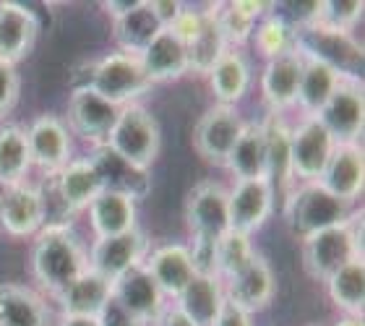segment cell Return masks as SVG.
Masks as SVG:
<instances>
[{
    "mask_svg": "<svg viewBox=\"0 0 365 326\" xmlns=\"http://www.w3.org/2000/svg\"><path fill=\"white\" fill-rule=\"evenodd\" d=\"M31 170V154L26 144V126L6 123L0 126V188L24 183Z\"/></svg>",
    "mask_w": 365,
    "mask_h": 326,
    "instance_id": "e575fe53",
    "label": "cell"
},
{
    "mask_svg": "<svg viewBox=\"0 0 365 326\" xmlns=\"http://www.w3.org/2000/svg\"><path fill=\"white\" fill-rule=\"evenodd\" d=\"M113 24H115L113 34L118 47H120V53L133 55V58H138V55L144 53L146 47H149V42L162 31L160 21H157V16H154L152 6H149V0H141L133 11L123 14Z\"/></svg>",
    "mask_w": 365,
    "mask_h": 326,
    "instance_id": "1f68e13d",
    "label": "cell"
},
{
    "mask_svg": "<svg viewBox=\"0 0 365 326\" xmlns=\"http://www.w3.org/2000/svg\"><path fill=\"white\" fill-rule=\"evenodd\" d=\"M206 78L212 83L217 105L235 107L237 102L248 94V89H251V81H253L251 63H248V58H245L243 53L227 50L220 61L214 63L212 71L206 73Z\"/></svg>",
    "mask_w": 365,
    "mask_h": 326,
    "instance_id": "4dcf8cb0",
    "label": "cell"
},
{
    "mask_svg": "<svg viewBox=\"0 0 365 326\" xmlns=\"http://www.w3.org/2000/svg\"><path fill=\"white\" fill-rule=\"evenodd\" d=\"M230 47L225 45L217 21H214V3L204 11V26L198 31V37L188 45V73L206 76L212 66L227 53Z\"/></svg>",
    "mask_w": 365,
    "mask_h": 326,
    "instance_id": "d590c367",
    "label": "cell"
},
{
    "mask_svg": "<svg viewBox=\"0 0 365 326\" xmlns=\"http://www.w3.org/2000/svg\"><path fill=\"white\" fill-rule=\"evenodd\" d=\"M86 217L97 238L123 235L138 225L136 222V201L123 196L118 190H102L89 206Z\"/></svg>",
    "mask_w": 365,
    "mask_h": 326,
    "instance_id": "f546056e",
    "label": "cell"
},
{
    "mask_svg": "<svg viewBox=\"0 0 365 326\" xmlns=\"http://www.w3.org/2000/svg\"><path fill=\"white\" fill-rule=\"evenodd\" d=\"M261 126L264 138V165H267V180L277 196H287L295 188L292 183V162H289V133L292 126L284 123L282 115H269Z\"/></svg>",
    "mask_w": 365,
    "mask_h": 326,
    "instance_id": "7402d4cb",
    "label": "cell"
},
{
    "mask_svg": "<svg viewBox=\"0 0 365 326\" xmlns=\"http://www.w3.org/2000/svg\"><path fill=\"white\" fill-rule=\"evenodd\" d=\"M316 121L327 128L334 144H363L365 91L360 76H344Z\"/></svg>",
    "mask_w": 365,
    "mask_h": 326,
    "instance_id": "8992f818",
    "label": "cell"
},
{
    "mask_svg": "<svg viewBox=\"0 0 365 326\" xmlns=\"http://www.w3.org/2000/svg\"><path fill=\"white\" fill-rule=\"evenodd\" d=\"M319 185L339 201L355 204L365 190V154L363 144H339L329 157V165L319 178Z\"/></svg>",
    "mask_w": 365,
    "mask_h": 326,
    "instance_id": "d6986e66",
    "label": "cell"
},
{
    "mask_svg": "<svg viewBox=\"0 0 365 326\" xmlns=\"http://www.w3.org/2000/svg\"><path fill=\"white\" fill-rule=\"evenodd\" d=\"M89 269V256L71 225H45L31 245V274L42 295L55 297Z\"/></svg>",
    "mask_w": 365,
    "mask_h": 326,
    "instance_id": "6da1fadb",
    "label": "cell"
},
{
    "mask_svg": "<svg viewBox=\"0 0 365 326\" xmlns=\"http://www.w3.org/2000/svg\"><path fill=\"white\" fill-rule=\"evenodd\" d=\"M256 256L251 235L227 230L225 235L214 243V274L222 282L230 280L232 274H237L245 264H251V258Z\"/></svg>",
    "mask_w": 365,
    "mask_h": 326,
    "instance_id": "74e56055",
    "label": "cell"
},
{
    "mask_svg": "<svg viewBox=\"0 0 365 326\" xmlns=\"http://www.w3.org/2000/svg\"><path fill=\"white\" fill-rule=\"evenodd\" d=\"M138 63L144 68L149 83H168L178 81L188 73V47L180 39H175L168 29H162L149 42L144 53L138 55Z\"/></svg>",
    "mask_w": 365,
    "mask_h": 326,
    "instance_id": "83f0119b",
    "label": "cell"
},
{
    "mask_svg": "<svg viewBox=\"0 0 365 326\" xmlns=\"http://www.w3.org/2000/svg\"><path fill=\"white\" fill-rule=\"evenodd\" d=\"M342 78L344 73H339L331 63L321 61V58H316L311 53H303V73H300L295 105L303 110V118H316L324 110V105L331 99V94H334V89L339 86Z\"/></svg>",
    "mask_w": 365,
    "mask_h": 326,
    "instance_id": "4316f807",
    "label": "cell"
},
{
    "mask_svg": "<svg viewBox=\"0 0 365 326\" xmlns=\"http://www.w3.org/2000/svg\"><path fill=\"white\" fill-rule=\"evenodd\" d=\"M110 297H113V282H107L105 277H99L91 269H86V272H81L76 280L71 282L68 287L61 290L53 300L58 303L61 316L97 319L102 308L110 303Z\"/></svg>",
    "mask_w": 365,
    "mask_h": 326,
    "instance_id": "484cf974",
    "label": "cell"
},
{
    "mask_svg": "<svg viewBox=\"0 0 365 326\" xmlns=\"http://www.w3.org/2000/svg\"><path fill=\"white\" fill-rule=\"evenodd\" d=\"M201 26H204V11H198V8H182L180 16L168 26V31L188 47L190 42L198 37Z\"/></svg>",
    "mask_w": 365,
    "mask_h": 326,
    "instance_id": "60d3db41",
    "label": "cell"
},
{
    "mask_svg": "<svg viewBox=\"0 0 365 326\" xmlns=\"http://www.w3.org/2000/svg\"><path fill=\"white\" fill-rule=\"evenodd\" d=\"M274 8V3L261 0H235V3H214V21L220 29L222 39L230 50L237 45H245L253 37L256 24Z\"/></svg>",
    "mask_w": 365,
    "mask_h": 326,
    "instance_id": "f1b7e54d",
    "label": "cell"
},
{
    "mask_svg": "<svg viewBox=\"0 0 365 326\" xmlns=\"http://www.w3.org/2000/svg\"><path fill=\"white\" fill-rule=\"evenodd\" d=\"M329 300L342 316H363L365 308V261L355 258L347 266H342L336 274H331L327 282Z\"/></svg>",
    "mask_w": 365,
    "mask_h": 326,
    "instance_id": "836d02e7",
    "label": "cell"
},
{
    "mask_svg": "<svg viewBox=\"0 0 365 326\" xmlns=\"http://www.w3.org/2000/svg\"><path fill=\"white\" fill-rule=\"evenodd\" d=\"M300 243H303L305 274L316 282H327L342 266L355 258H363V212L355 214L350 222L321 230Z\"/></svg>",
    "mask_w": 365,
    "mask_h": 326,
    "instance_id": "3957f363",
    "label": "cell"
},
{
    "mask_svg": "<svg viewBox=\"0 0 365 326\" xmlns=\"http://www.w3.org/2000/svg\"><path fill=\"white\" fill-rule=\"evenodd\" d=\"M146 272L152 274V280L157 282V287L165 292L170 303L180 295L185 285L196 277V264L190 258L188 245L182 243H168L160 248L149 250V256L144 261Z\"/></svg>",
    "mask_w": 365,
    "mask_h": 326,
    "instance_id": "603a6c76",
    "label": "cell"
},
{
    "mask_svg": "<svg viewBox=\"0 0 365 326\" xmlns=\"http://www.w3.org/2000/svg\"><path fill=\"white\" fill-rule=\"evenodd\" d=\"M149 250H152L149 233L136 225L123 235L94 238L91 248H86V256H89L91 272L105 277L107 282H115L125 272L144 264Z\"/></svg>",
    "mask_w": 365,
    "mask_h": 326,
    "instance_id": "ba28073f",
    "label": "cell"
},
{
    "mask_svg": "<svg viewBox=\"0 0 365 326\" xmlns=\"http://www.w3.org/2000/svg\"><path fill=\"white\" fill-rule=\"evenodd\" d=\"M47 225L42 188L29 180L0 188V230L11 238L26 240Z\"/></svg>",
    "mask_w": 365,
    "mask_h": 326,
    "instance_id": "7c38bea8",
    "label": "cell"
},
{
    "mask_svg": "<svg viewBox=\"0 0 365 326\" xmlns=\"http://www.w3.org/2000/svg\"><path fill=\"white\" fill-rule=\"evenodd\" d=\"M149 6H152V11H154V16H157V21H160L162 29H168L170 24L180 16L182 8H185L182 3H178V0H149Z\"/></svg>",
    "mask_w": 365,
    "mask_h": 326,
    "instance_id": "7bdbcfd3",
    "label": "cell"
},
{
    "mask_svg": "<svg viewBox=\"0 0 365 326\" xmlns=\"http://www.w3.org/2000/svg\"><path fill=\"white\" fill-rule=\"evenodd\" d=\"M363 0H321L316 3L311 24H305V26H319V29L334 31V34H350L352 26L363 21Z\"/></svg>",
    "mask_w": 365,
    "mask_h": 326,
    "instance_id": "f35d334b",
    "label": "cell"
},
{
    "mask_svg": "<svg viewBox=\"0 0 365 326\" xmlns=\"http://www.w3.org/2000/svg\"><path fill=\"white\" fill-rule=\"evenodd\" d=\"M21 99V76L16 66L0 63V121H6L14 113Z\"/></svg>",
    "mask_w": 365,
    "mask_h": 326,
    "instance_id": "ab89813d",
    "label": "cell"
},
{
    "mask_svg": "<svg viewBox=\"0 0 365 326\" xmlns=\"http://www.w3.org/2000/svg\"><path fill=\"white\" fill-rule=\"evenodd\" d=\"M235 180H267V165H264V138H261L259 123L245 121L235 146L230 149L227 160H225Z\"/></svg>",
    "mask_w": 365,
    "mask_h": 326,
    "instance_id": "d6a6232c",
    "label": "cell"
},
{
    "mask_svg": "<svg viewBox=\"0 0 365 326\" xmlns=\"http://www.w3.org/2000/svg\"><path fill=\"white\" fill-rule=\"evenodd\" d=\"M118 115H120V107L107 102L105 97H99L86 83H78L76 89L71 91L63 123L68 126L71 133L84 138L86 144L102 146L107 144V138L113 133Z\"/></svg>",
    "mask_w": 365,
    "mask_h": 326,
    "instance_id": "30bf717a",
    "label": "cell"
},
{
    "mask_svg": "<svg viewBox=\"0 0 365 326\" xmlns=\"http://www.w3.org/2000/svg\"><path fill=\"white\" fill-rule=\"evenodd\" d=\"M225 285V300L235 305L237 311L256 316V313L267 311L277 295V277L274 269L264 256L251 258V264H245L237 274L222 282Z\"/></svg>",
    "mask_w": 365,
    "mask_h": 326,
    "instance_id": "9a60e30c",
    "label": "cell"
},
{
    "mask_svg": "<svg viewBox=\"0 0 365 326\" xmlns=\"http://www.w3.org/2000/svg\"><path fill=\"white\" fill-rule=\"evenodd\" d=\"M113 300L144 326L157 324V319L170 303L165 292L157 287V282L152 280V274L146 272L144 264L130 269L113 282Z\"/></svg>",
    "mask_w": 365,
    "mask_h": 326,
    "instance_id": "e0dca14e",
    "label": "cell"
},
{
    "mask_svg": "<svg viewBox=\"0 0 365 326\" xmlns=\"http://www.w3.org/2000/svg\"><path fill=\"white\" fill-rule=\"evenodd\" d=\"M225 285L217 274L198 272L193 280L185 285L180 295L173 300L178 311L185 313L193 326H214L225 308Z\"/></svg>",
    "mask_w": 365,
    "mask_h": 326,
    "instance_id": "d4e9b609",
    "label": "cell"
},
{
    "mask_svg": "<svg viewBox=\"0 0 365 326\" xmlns=\"http://www.w3.org/2000/svg\"><path fill=\"white\" fill-rule=\"evenodd\" d=\"M107 149L115 152L120 160L130 162L138 170H152L162 152V131L160 123L141 102L120 107V115L115 121V128L107 138Z\"/></svg>",
    "mask_w": 365,
    "mask_h": 326,
    "instance_id": "277c9868",
    "label": "cell"
},
{
    "mask_svg": "<svg viewBox=\"0 0 365 326\" xmlns=\"http://www.w3.org/2000/svg\"><path fill=\"white\" fill-rule=\"evenodd\" d=\"M303 73V53L289 50L274 61H267L261 73V99L269 107V115H284L297 105V86Z\"/></svg>",
    "mask_w": 365,
    "mask_h": 326,
    "instance_id": "ffe728a7",
    "label": "cell"
},
{
    "mask_svg": "<svg viewBox=\"0 0 365 326\" xmlns=\"http://www.w3.org/2000/svg\"><path fill=\"white\" fill-rule=\"evenodd\" d=\"M154 326H193L190 324V319L185 316V313H180L173 303H168V308L162 311V316L157 319V324Z\"/></svg>",
    "mask_w": 365,
    "mask_h": 326,
    "instance_id": "f6af8a7d",
    "label": "cell"
},
{
    "mask_svg": "<svg viewBox=\"0 0 365 326\" xmlns=\"http://www.w3.org/2000/svg\"><path fill=\"white\" fill-rule=\"evenodd\" d=\"M53 305L37 287L0 282V326H53Z\"/></svg>",
    "mask_w": 365,
    "mask_h": 326,
    "instance_id": "44dd1931",
    "label": "cell"
},
{
    "mask_svg": "<svg viewBox=\"0 0 365 326\" xmlns=\"http://www.w3.org/2000/svg\"><path fill=\"white\" fill-rule=\"evenodd\" d=\"M358 212L360 206L339 201L321 188L319 183H300L284 196V222L292 230V235L300 240L316 235L321 230L344 225Z\"/></svg>",
    "mask_w": 365,
    "mask_h": 326,
    "instance_id": "7a4b0ae2",
    "label": "cell"
},
{
    "mask_svg": "<svg viewBox=\"0 0 365 326\" xmlns=\"http://www.w3.org/2000/svg\"><path fill=\"white\" fill-rule=\"evenodd\" d=\"M336 144L316 118H303L289 133V162L292 178L300 183H319L334 154Z\"/></svg>",
    "mask_w": 365,
    "mask_h": 326,
    "instance_id": "4fadbf2b",
    "label": "cell"
},
{
    "mask_svg": "<svg viewBox=\"0 0 365 326\" xmlns=\"http://www.w3.org/2000/svg\"><path fill=\"white\" fill-rule=\"evenodd\" d=\"M39 188L47 198H55L61 204L63 220L71 225L102 193V183L89 157H84V160H71L58 175L45 178V185Z\"/></svg>",
    "mask_w": 365,
    "mask_h": 326,
    "instance_id": "9c48e42d",
    "label": "cell"
},
{
    "mask_svg": "<svg viewBox=\"0 0 365 326\" xmlns=\"http://www.w3.org/2000/svg\"><path fill=\"white\" fill-rule=\"evenodd\" d=\"M334 326H365L363 316H342Z\"/></svg>",
    "mask_w": 365,
    "mask_h": 326,
    "instance_id": "c3c4849f",
    "label": "cell"
},
{
    "mask_svg": "<svg viewBox=\"0 0 365 326\" xmlns=\"http://www.w3.org/2000/svg\"><path fill=\"white\" fill-rule=\"evenodd\" d=\"M138 3H141V0H107V3H102V8H105V14L115 21V19H120L123 14L133 11Z\"/></svg>",
    "mask_w": 365,
    "mask_h": 326,
    "instance_id": "bcb514c9",
    "label": "cell"
},
{
    "mask_svg": "<svg viewBox=\"0 0 365 326\" xmlns=\"http://www.w3.org/2000/svg\"><path fill=\"white\" fill-rule=\"evenodd\" d=\"M89 162L97 170L102 190H118V193L133 198V201H141V198L152 193V175L146 173V170L133 167L130 162L120 160L105 144L94 146Z\"/></svg>",
    "mask_w": 365,
    "mask_h": 326,
    "instance_id": "cb8c5ba5",
    "label": "cell"
},
{
    "mask_svg": "<svg viewBox=\"0 0 365 326\" xmlns=\"http://www.w3.org/2000/svg\"><path fill=\"white\" fill-rule=\"evenodd\" d=\"M26 144H29L31 167H37L45 178H53L71 162L73 141L68 126L58 115H39L26 126Z\"/></svg>",
    "mask_w": 365,
    "mask_h": 326,
    "instance_id": "5bb4252c",
    "label": "cell"
},
{
    "mask_svg": "<svg viewBox=\"0 0 365 326\" xmlns=\"http://www.w3.org/2000/svg\"><path fill=\"white\" fill-rule=\"evenodd\" d=\"M97 321H99V326H144L138 319H133L125 308H120V305L115 303L113 297H110V303L102 308Z\"/></svg>",
    "mask_w": 365,
    "mask_h": 326,
    "instance_id": "b9f144b4",
    "label": "cell"
},
{
    "mask_svg": "<svg viewBox=\"0 0 365 326\" xmlns=\"http://www.w3.org/2000/svg\"><path fill=\"white\" fill-rule=\"evenodd\" d=\"M245 121L237 107L214 102L193 126V149L209 165L225 167V160L235 146Z\"/></svg>",
    "mask_w": 365,
    "mask_h": 326,
    "instance_id": "8fae6325",
    "label": "cell"
},
{
    "mask_svg": "<svg viewBox=\"0 0 365 326\" xmlns=\"http://www.w3.org/2000/svg\"><path fill=\"white\" fill-rule=\"evenodd\" d=\"M182 220L193 240L217 243L230 230L227 188L217 180H201L188 190L182 204Z\"/></svg>",
    "mask_w": 365,
    "mask_h": 326,
    "instance_id": "52a82bcc",
    "label": "cell"
},
{
    "mask_svg": "<svg viewBox=\"0 0 365 326\" xmlns=\"http://www.w3.org/2000/svg\"><path fill=\"white\" fill-rule=\"evenodd\" d=\"M214 326H253V316H248V313L237 311L235 305L225 303V308H222L220 319H217V324Z\"/></svg>",
    "mask_w": 365,
    "mask_h": 326,
    "instance_id": "ee69618b",
    "label": "cell"
},
{
    "mask_svg": "<svg viewBox=\"0 0 365 326\" xmlns=\"http://www.w3.org/2000/svg\"><path fill=\"white\" fill-rule=\"evenodd\" d=\"M39 39V16L24 3H0V63L19 66Z\"/></svg>",
    "mask_w": 365,
    "mask_h": 326,
    "instance_id": "ac0fdd59",
    "label": "cell"
},
{
    "mask_svg": "<svg viewBox=\"0 0 365 326\" xmlns=\"http://www.w3.org/2000/svg\"><path fill=\"white\" fill-rule=\"evenodd\" d=\"M86 86L118 107L133 105L144 94L152 91V83L146 78L138 58L125 53H113L102 58L99 63H94Z\"/></svg>",
    "mask_w": 365,
    "mask_h": 326,
    "instance_id": "5b68a950",
    "label": "cell"
},
{
    "mask_svg": "<svg viewBox=\"0 0 365 326\" xmlns=\"http://www.w3.org/2000/svg\"><path fill=\"white\" fill-rule=\"evenodd\" d=\"M253 42H256V50H259L267 61H274L279 55H287L289 50H295V26L289 19L272 8L253 29Z\"/></svg>",
    "mask_w": 365,
    "mask_h": 326,
    "instance_id": "8d00e7d4",
    "label": "cell"
},
{
    "mask_svg": "<svg viewBox=\"0 0 365 326\" xmlns=\"http://www.w3.org/2000/svg\"><path fill=\"white\" fill-rule=\"evenodd\" d=\"M58 326H99L97 319H84V316H61Z\"/></svg>",
    "mask_w": 365,
    "mask_h": 326,
    "instance_id": "7dc6e473",
    "label": "cell"
},
{
    "mask_svg": "<svg viewBox=\"0 0 365 326\" xmlns=\"http://www.w3.org/2000/svg\"><path fill=\"white\" fill-rule=\"evenodd\" d=\"M277 206V193L269 185V180H235L232 188H227V214L230 230L253 235L269 222Z\"/></svg>",
    "mask_w": 365,
    "mask_h": 326,
    "instance_id": "2e32d148",
    "label": "cell"
}]
</instances>
